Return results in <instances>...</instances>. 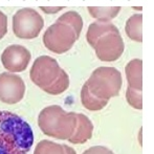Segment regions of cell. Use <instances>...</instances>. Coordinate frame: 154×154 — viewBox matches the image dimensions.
Instances as JSON below:
<instances>
[{"instance_id": "6da1fadb", "label": "cell", "mask_w": 154, "mask_h": 154, "mask_svg": "<svg viewBox=\"0 0 154 154\" xmlns=\"http://www.w3.org/2000/svg\"><path fill=\"white\" fill-rule=\"evenodd\" d=\"M34 145V132L22 118L0 110V154H27Z\"/></svg>"}, {"instance_id": "7a4b0ae2", "label": "cell", "mask_w": 154, "mask_h": 154, "mask_svg": "<svg viewBox=\"0 0 154 154\" xmlns=\"http://www.w3.org/2000/svg\"><path fill=\"white\" fill-rule=\"evenodd\" d=\"M87 42L94 48L95 55L103 62H114L123 55L125 45L121 32L107 21L91 23L86 34Z\"/></svg>"}, {"instance_id": "3957f363", "label": "cell", "mask_w": 154, "mask_h": 154, "mask_svg": "<svg viewBox=\"0 0 154 154\" xmlns=\"http://www.w3.org/2000/svg\"><path fill=\"white\" fill-rule=\"evenodd\" d=\"M38 125L45 135L68 140L77 125V118L75 112H66L60 106L51 105L40 112Z\"/></svg>"}, {"instance_id": "277c9868", "label": "cell", "mask_w": 154, "mask_h": 154, "mask_svg": "<svg viewBox=\"0 0 154 154\" xmlns=\"http://www.w3.org/2000/svg\"><path fill=\"white\" fill-rule=\"evenodd\" d=\"M88 90L94 97L104 101L118 97L122 88V75L114 67L102 66L92 71L86 82Z\"/></svg>"}, {"instance_id": "5b68a950", "label": "cell", "mask_w": 154, "mask_h": 154, "mask_svg": "<svg viewBox=\"0 0 154 154\" xmlns=\"http://www.w3.org/2000/svg\"><path fill=\"white\" fill-rule=\"evenodd\" d=\"M79 36L68 24L57 20L45 31L43 43L48 51L55 54H64L72 47Z\"/></svg>"}, {"instance_id": "8992f818", "label": "cell", "mask_w": 154, "mask_h": 154, "mask_svg": "<svg viewBox=\"0 0 154 154\" xmlns=\"http://www.w3.org/2000/svg\"><path fill=\"white\" fill-rule=\"evenodd\" d=\"M43 26L44 19L34 8H21L13 16V32L20 39L31 40L37 38Z\"/></svg>"}, {"instance_id": "52a82bcc", "label": "cell", "mask_w": 154, "mask_h": 154, "mask_svg": "<svg viewBox=\"0 0 154 154\" xmlns=\"http://www.w3.org/2000/svg\"><path fill=\"white\" fill-rule=\"evenodd\" d=\"M62 68L57 60L49 56H41L35 60L29 77L32 82L42 90H46L60 75Z\"/></svg>"}, {"instance_id": "ba28073f", "label": "cell", "mask_w": 154, "mask_h": 154, "mask_svg": "<svg viewBox=\"0 0 154 154\" xmlns=\"http://www.w3.org/2000/svg\"><path fill=\"white\" fill-rule=\"evenodd\" d=\"M25 94V84L21 77L14 73H0V102L8 105L17 104Z\"/></svg>"}, {"instance_id": "9c48e42d", "label": "cell", "mask_w": 154, "mask_h": 154, "mask_svg": "<svg viewBox=\"0 0 154 154\" xmlns=\"http://www.w3.org/2000/svg\"><path fill=\"white\" fill-rule=\"evenodd\" d=\"M31 58V53L26 47L13 44L3 51L1 62L4 68L10 72H21L27 68Z\"/></svg>"}, {"instance_id": "30bf717a", "label": "cell", "mask_w": 154, "mask_h": 154, "mask_svg": "<svg viewBox=\"0 0 154 154\" xmlns=\"http://www.w3.org/2000/svg\"><path fill=\"white\" fill-rule=\"evenodd\" d=\"M75 118H77V125L68 142L75 145L85 144L92 137L93 125L89 118L85 114L75 113Z\"/></svg>"}, {"instance_id": "8fae6325", "label": "cell", "mask_w": 154, "mask_h": 154, "mask_svg": "<svg viewBox=\"0 0 154 154\" xmlns=\"http://www.w3.org/2000/svg\"><path fill=\"white\" fill-rule=\"evenodd\" d=\"M143 62L140 59H133L125 67L128 87L142 91L143 90Z\"/></svg>"}, {"instance_id": "7c38bea8", "label": "cell", "mask_w": 154, "mask_h": 154, "mask_svg": "<svg viewBox=\"0 0 154 154\" xmlns=\"http://www.w3.org/2000/svg\"><path fill=\"white\" fill-rule=\"evenodd\" d=\"M142 24H143L142 14H134L127 20L125 31L127 36L131 40L135 41V42H142L143 41Z\"/></svg>"}, {"instance_id": "4fadbf2b", "label": "cell", "mask_w": 154, "mask_h": 154, "mask_svg": "<svg viewBox=\"0 0 154 154\" xmlns=\"http://www.w3.org/2000/svg\"><path fill=\"white\" fill-rule=\"evenodd\" d=\"M81 102H82V105L86 109L90 110V111H99V110H102L108 104V101H104V100H101L99 97H94L88 90V87L86 84H84L81 89Z\"/></svg>"}, {"instance_id": "5bb4252c", "label": "cell", "mask_w": 154, "mask_h": 154, "mask_svg": "<svg viewBox=\"0 0 154 154\" xmlns=\"http://www.w3.org/2000/svg\"><path fill=\"white\" fill-rule=\"evenodd\" d=\"M90 16L97 19L99 21H107L110 22L113 18H116L121 11L120 6H88Z\"/></svg>"}, {"instance_id": "9a60e30c", "label": "cell", "mask_w": 154, "mask_h": 154, "mask_svg": "<svg viewBox=\"0 0 154 154\" xmlns=\"http://www.w3.org/2000/svg\"><path fill=\"white\" fill-rule=\"evenodd\" d=\"M34 154H66V145L43 140L37 144Z\"/></svg>"}, {"instance_id": "2e32d148", "label": "cell", "mask_w": 154, "mask_h": 154, "mask_svg": "<svg viewBox=\"0 0 154 154\" xmlns=\"http://www.w3.org/2000/svg\"><path fill=\"white\" fill-rule=\"evenodd\" d=\"M57 20L68 24L69 26L75 32V34L80 37L82 29H83V20H82V17L80 16L79 13L73 12V11L66 12V13H64L62 16H60Z\"/></svg>"}, {"instance_id": "e0dca14e", "label": "cell", "mask_w": 154, "mask_h": 154, "mask_svg": "<svg viewBox=\"0 0 154 154\" xmlns=\"http://www.w3.org/2000/svg\"><path fill=\"white\" fill-rule=\"evenodd\" d=\"M68 87H69V77H68V75L65 72V70L62 69L61 73H60V75L58 77V79L45 90V92L49 93V94H51V95H58V94L63 93L65 90H67Z\"/></svg>"}, {"instance_id": "ac0fdd59", "label": "cell", "mask_w": 154, "mask_h": 154, "mask_svg": "<svg viewBox=\"0 0 154 154\" xmlns=\"http://www.w3.org/2000/svg\"><path fill=\"white\" fill-rule=\"evenodd\" d=\"M126 99L127 102L132 108L134 109L140 110L143 109V95L142 91L132 89V88L128 87L127 91H126Z\"/></svg>"}, {"instance_id": "d6986e66", "label": "cell", "mask_w": 154, "mask_h": 154, "mask_svg": "<svg viewBox=\"0 0 154 154\" xmlns=\"http://www.w3.org/2000/svg\"><path fill=\"white\" fill-rule=\"evenodd\" d=\"M83 154H114L110 149L104 146H93L91 148L84 151Z\"/></svg>"}, {"instance_id": "ffe728a7", "label": "cell", "mask_w": 154, "mask_h": 154, "mask_svg": "<svg viewBox=\"0 0 154 154\" xmlns=\"http://www.w3.org/2000/svg\"><path fill=\"white\" fill-rule=\"evenodd\" d=\"M8 32V17L0 11V40Z\"/></svg>"}, {"instance_id": "44dd1931", "label": "cell", "mask_w": 154, "mask_h": 154, "mask_svg": "<svg viewBox=\"0 0 154 154\" xmlns=\"http://www.w3.org/2000/svg\"><path fill=\"white\" fill-rule=\"evenodd\" d=\"M63 6H41L40 10L43 11L45 14H56L63 10Z\"/></svg>"}, {"instance_id": "7402d4cb", "label": "cell", "mask_w": 154, "mask_h": 154, "mask_svg": "<svg viewBox=\"0 0 154 154\" xmlns=\"http://www.w3.org/2000/svg\"><path fill=\"white\" fill-rule=\"evenodd\" d=\"M66 154H77V153H75V149L66 145Z\"/></svg>"}, {"instance_id": "603a6c76", "label": "cell", "mask_w": 154, "mask_h": 154, "mask_svg": "<svg viewBox=\"0 0 154 154\" xmlns=\"http://www.w3.org/2000/svg\"><path fill=\"white\" fill-rule=\"evenodd\" d=\"M134 10H137V11H142V8H133Z\"/></svg>"}]
</instances>
